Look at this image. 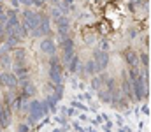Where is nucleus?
<instances>
[{"label":"nucleus","instance_id":"obj_1","mask_svg":"<svg viewBox=\"0 0 151 132\" xmlns=\"http://www.w3.org/2000/svg\"><path fill=\"white\" fill-rule=\"evenodd\" d=\"M49 81L55 83V85L63 83V65H62V60L56 55H53L49 58Z\"/></svg>","mask_w":151,"mask_h":132},{"label":"nucleus","instance_id":"obj_2","mask_svg":"<svg viewBox=\"0 0 151 132\" xmlns=\"http://www.w3.org/2000/svg\"><path fill=\"white\" fill-rule=\"evenodd\" d=\"M32 32V37H46L51 34V23H49V16L44 14V12H39V25L30 30Z\"/></svg>","mask_w":151,"mask_h":132},{"label":"nucleus","instance_id":"obj_3","mask_svg":"<svg viewBox=\"0 0 151 132\" xmlns=\"http://www.w3.org/2000/svg\"><path fill=\"white\" fill-rule=\"evenodd\" d=\"M28 111H30V115H28L27 123H28L30 127L37 125L39 120H40V118H44V116H42V113H40V100H32V99H30V102H28Z\"/></svg>","mask_w":151,"mask_h":132},{"label":"nucleus","instance_id":"obj_4","mask_svg":"<svg viewBox=\"0 0 151 132\" xmlns=\"http://www.w3.org/2000/svg\"><path fill=\"white\" fill-rule=\"evenodd\" d=\"M93 60H95V65H97V72H102L109 65V53L104 51V49H95L93 51Z\"/></svg>","mask_w":151,"mask_h":132},{"label":"nucleus","instance_id":"obj_5","mask_svg":"<svg viewBox=\"0 0 151 132\" xmlns=\"http://www.w3.org/2000/svg\"><path fill=\"white\" fill-rule=\"evenodd\" d=\"M12 122V111H11V106L0 102V127L2 129H7Z\"/></svg>","mask_w":151,"mask_h":132},{"label":"nucleus","instance_id":"obj_6","mask_svg":"<svg viewBox=\"0 0 151 132\" xmlns=\"http://www.w3.org/2000/svg\"><path fill=\"white\" fill-rule=\"evenodd\" d=\"M0 85L4 88L14 90V88L18 87V78H16V74H12V72H2V74H0Z\"/></svg>","mask_w":151,"mask_h":132},{"label":"nucleus","instance_id":"obj_7","mask_svg":"<svg viewBox=\"0 0 151 132\" xmlns=\"http://www.w3.org/2000/svg\"><path fill=\"white\" fill-rule=\"evenodd\" d=\"M23 19H25V23L28 25V28L34 30L39 25V12H34L32 9H25V11H23Z\"/></svg>","mask_w":151,"mask_h":132},{"label":"nucleus","instance_id":"obj_8","mask_svg":"<svg viewBox=\"0 0 151 132\" xmlns=\"http://www.w3.org/2000/svg\"><path fill=\"white\" fill-rule=\"evenodd\" d=\"M56 43L51 39V37H44L42 41H40V51L42 53H46V55H49V56H53V55H56Z\"/></svg>","mask_w":151,"mask_h":132},{"label":"nucleus","instance_id":"obj_9","mask_svg":"<svg viewBox=\"0 0 151 132\" xmlns=\"http://www.w3.org/2000/svg\"><path fill=\"white\" fill-rule=\"evenodd\" d=\"M56 27H58V35H69L70 30V19L63 14H60L56 18Z\"/></svg>","mask_w":151,"mask_h":132},{"label":"nucleus","instance_id":"obj_10","mask_svg":"<svg viewBox=\"0 0 151 132\" xmlns=\"http://www.w3.org/2000/svg\"><path fill=\"white\" fill-rule=\"evenodd\" d=\"M125 56V62L128 63V67H134V65H139V55L134 51V49H125L123 53Z\"/></svg>","mask_w":151,"mask_h":132},{"label":"nucleus","instance_id":"obj_11","mask_svg":"<svg viewBox=\"0 0 151 132\" xmlns=\"http://www.w3.org/2000/svg\"><path fill=\"white\" fill-rule=\"evenodd\" d=\"M121 93L125 95V99L127 100H130V102H134L135 100V97H134V92H132V85H130V79L128 78H125V81H123V85H121Z\"/></svg>","mask_w":151,"mask_h":132},{"label":"nucleus","instance_id":"obj_12","mask_svg":"<svg viewBox=\"0 0 151 132\" xmlns=\"http://www.w3.org/2000/svg\"><path fill=\"white\" fill-rule=\"evenodd\" d=\"M35 93H37V88L32 81H28V83H25L21 87V97H25V99H32Z\"/></svg>","mask_w":151,"mask_h":132},{"label":"nucleus","instance_id":"obj_13","mask_svg":"<svg viewBox=\"0 0 151 132\" xmlns=\"http://www.w3.org/2000/svg\"><path fill=\"white\" fill-rule=\"evenodd\" d=\"M27 63V51L25 48H18L14 51V65H25Z\"/></svg>","mask_w":151,"mask_h":132},{"label":"nucleus","instance_id":"obj_14","mask_svg":"<svg viewBox=\"0 0 151 132\" xmlns=\"http://www.w3.org/2000/svg\"><path fill=\"white\" fill-rule=\"evenodd\" d=\"M62 51H63V55H62V63H69V62H70V58L76 55L74 46H67V48H63Z\"/></svg>","mask_w":151,"mask_h":132},{"label":"nucleus","instance_id":"obj_15","mask_svg":"<svg viewBox=\"0 0 151 132\" xmlns=\"http://www.w3.org/2000/svg\"><path fill=\"white\" fill-rule=\"evenodd\" d=\"M97 93H99V100L102 104H111V92L109 90H106V88L102 90L100 88V90H97Z\"/></svg>","mask_w":151,"mask_h":132},{"label":"nucleus","instance_id":"obj_16","mask_svg":"<svg viewBox=\"0 0 151 132\" xmlns=\"http://www.w3.org/2000/svg\"><path fill=\"white\" fill-rule=\"evenodd\" d=\"M84 72H86L88 76H95V74H97V65H95V60H93V58L84 63Z\"/></svg>","mask_w":151,"mask_h":132},{"label":"nucleus","instance_id":"obj_17","mask_svg":"<svg viewBox=\"0 0 151 132\" xmlns=\"http://www.w3.org/2000/svg\"><path fill=\"white\" fill-rule=\"evenodd\" d=\"M67 65H69V72H70V74H76V71H77V65H79V56H77V55H74Z\"/></svg>","mask_w":151,"mask_h":132},{"label":"nucleus","instance_id":"obj_18","mask_svg":"<svg viewBox=\"0 0 151 132\" xmlns=\"http://www.w3.org/2000/svg\"><path fill=\"white\" fill-rule=\"evenodd\" d=\"M53 90H55L53 97L56 99V102H60V100H62V97H63V83H62V85H55Z\"/></svg>","mask_w":151,"mask_h":132},{"label":"nucleus","instance_id":"obj_19","mask_svg":"<svg viewBox=\"0 0 151 132\" xmlns=\"http://www.w3.org/2000/svg\"><path fill=\"white\" fill-rule=\"evenodd\" d=\"M100 88H104V83H102L100 76H95V78L91 79V90L97 92V90H100Z\"/></svg>","mask_w":151,"mask_h":132},{"label":"nucleus","instance_id":"obj_20","mask_svg":"<svg viewBox=\"0 0 151 132\" xmlns=\"http://www.w3.org/2000/svg\"><path fill=\"white\" fill-rule=\"evenodd\" d=\"M139 63H142L144 67H150V53L148 51H142L139 55Z\"/></svg>","mask_w":151,"mask_h":132},{"label":"nucleus","instance_id":"obj_21","mask_svg":"<svg viewBox=\"0 0 151 132\" xmlns=\"http://www.w3.org/2000/svg\"><path fill=\"white\" fill-rule=\"evenodd\" d=\"M46 102H47V106H49V111L55 113V111H56V104H58L56 99H55L53 95H47V97H46Z\"/></svg>","mask_w":151,"mask_h":132},{"label":"nucleus","instance_id":"obj_22","mask_svg":"<svg viewBox=\"0 0 151 132\" xmlns=\"http://www.w3.org/2000/svg\"><path fill=\"white\" fill-rule=\"evenodd\" d=\"M12 62H11V56L7 55V53H4V55H0V65H4V67H9Z\"/></svg>","mask_w":151,"mask_h":132},{"label":"nucleus","instance_id":"obj_23","mask_svg":"<svg viewBox=\"0 0 151 132\" xmlns=\"http://www.w3.org/2000/svg\"><path fill=\"white\" fill-rule=\"evenodd\" d=\"M65 115H67L69 118H74V116L79 115V111H77L76 107H65Z\"/></svg>","mask_w":151,"mask_h":132},{"label":"nucleus","instance_id":"obj_24","mask_svg":"<svg viewBox=\"0 0 151 132\" xmlns=\"http://www.w3.org/2000/svg\"><path fill=\"white\" fill-rule=\"evenodd\" d=\"M40 113H42V116H47V115H49V106H47L46 100L40 102Z\"/></svg>","mask_w":151,"mask_h":132},{"label":"nucleus","instance_id":"obj_25","mask_svg":"<svg viewBox=\"0 0 151 132\" xmlns=\"http://www.w3.org/2000/svg\"><path fill=\"white\" fill-rule=\"evenodd\" d=\"M70 104H72V107H76V109H81V111H88V107H86L84 104H81L79 100H72Z\"/></svg>","mask_w":151,"mask_h":132},{"label":"nucleus","instance_id":"obj_26","mask_svg":"<svg viewBox=\"0 0 151 132\" xmlns=\"http://www.w3.org/2000/svg\"><path fill=\"white\" fill-rule=\"evenodd\" d=\"M60 4H62V5H65V7H69V9H74V5H72V4H74V0H62Z\"/></svg>","mask_w":151,"mask_h":132},{"label":"nucleus","instance_id":"obj_27","mask_svg":"<svg viewBox=\"0 0 151 132\" xmlns=\"http://www.w3.org/2000/svg\"><path fill=\"white\" fill-rule=\"evenodd\" d=\"M60 14H62V12H60V9H58V5H56V7H53V9H51V16H53V18H58V16H60Z\"/></svg>","mask_w":151,"mask_h":132},{"label":"nucleus","instance_id":"obj_28","mask_svg":"<svg viewBox=\"0 0 151 132\" xmlns=\"http://www.w3.org/2000/svg\"><path fill=\"white\" fill-rule=\"evenodd\" d=\"M79 99H84V100H88V102H91V93H90V92H84L83 95H79Z\"/></svg>","mask_w":151,"mask_h":132},{"label":"nucleus","instance_id":"obj_29","mask_svg":"<svg viewBox=\"0 0 151 132\" xmlns=\"http://www.w3.org/2000/svg\"><path fill=\"white\" fill-rule=\"evenodd\" d=\"M142 115L144 116H150V104L148 102H144V106H142Z\"/></svg>","mask_w":151,"mask_h":132},{"label":"nucleus","instance_id":"obj_30","mask_svg":"<svg viewBox=\"0 0 151 132\" xmlns=\"http://www.w3.org/2000/svg\"><path fill=\"white\" fill-rule=\"evenodd\" d=\"M18 131H21V132L30 131V125H28V123H21V125H18Z\"/></svg>","mask_w":151,"mask_h":132},{"label":"nucleus","instance_id":"obj_31","mask_svg":"<svg viewBox=\"0 0 151 132\" xmlns=\"http://www.w3.org/2000/svg\"><path fill=\"white\" fill-rule=\"evenodd\" d=\"M46 2H47V0H32V5H35V7H42Z\"/></svg>","mask_w":151,"mask_h":132},{"label":"nucleus","instance_id":"obj_32","mask_svg":"<svg viewBox=\"0 0 151 132\" xmlns=\"http://www.w3.org/2000/svg\"><path fill=\"white\" fill-rule=\"evenodd\" d=\"M113 129V122L111 120H106V125L102 127V131H111Z\"/></svg>","mask_w":151,"mask_h":132},{"label":"nucleus","instance_id":"obj_33","mask_svg":"<svg viewBox=\"0 0 151 132\" xmlns=\"http://www.w3.org/2000/svg\"><path fill=\"white\" fill-rule=\"evenodd\" d=\"M84 43L86 44H93L95 43V37H93V35H86V37H84Z\"/></svg>","mask_w":151,"mask_h":132},{"label":"nucleus","instance_id":"obj_34","mask_svg":"<svg viewBox=\"0 0 151 132\" xmlns=\"http://www.w3.org/2000/svg\"><path fill=\"white\" fill-rule=\"evenodd\" d=\"M99 49H104V51H107V49H109V43H107V41H102Z\"/></svg>","mask_w":151,"mask_h":132},{"label":"nucleus","instance_id":"obj_35","mask_svg":"<svg viewBox=\"0 0 151 132\" xmlns=\"http://www.w3.org/2000/svg\"><path fill=\"white\" fill-rule=\"evenodd\" d=\"M72 127H74L76 131H83V127H81V123H79V122H72Z\"/></svg>","mask_w":151,"mask_h":132},{"label":"nucleus","instance_id":"obj_36","mask_svg":"<svg viewBox=\"0 0 151 132\" xmlns=\"http://www.w3.org/2000/svg\"><path fill=\"white\" fill-rule=\"evenodd\" d=\"M116 123H118V127H121L125 122H123V118H121V116H118V118H116Z\"/></svg>","mask_w":151,"mask_h":132},{"label":"nucleus","instance_id":"obj_37","mask_svg":"<svg viewBox=\"0 0 151 132\" xmlns=\"http://www.w3.org/2000/svg\"><path fill=\"white\" fill-rule=\"evenodd\" d=\"M77 116H79V120H83V122H84V120H88V116H86V115H84V113H79V115H77Z\"/></svg>","mask_w":151,"mask_h":132},{"label":"nucleus","instance_id":"obj_38","mask_svg":"<svg viewBox=\"0 0 151 132\" xmlns=\"http://www.w3.org/2000/svg\"><path fill=\"white\" fill-rule=\"evenodd\" d=\"M135 35H137V32H135V30H130V39H134Z\"/></svg>","mask_w":151,"mask_h":132},{"label":"nucleus","instance_id":"obj_39","mask_svg":"<svg viewBox=\"0 0 151 132\" xmlns=\"http://www.w3.org/2000/svg\"><path fill=\"white\" fill-rule=\"evenodd\" d=\"M12 5H16V7H18V5H19V0H12Z\"/></svg>","mask_w":151,"mask_h":132},{"label":"nucleus","instance_id":"obj_40","mask_svg":"<svg viewBox=\"0 0 151 132\" xmlns=\"http://www.w3.org/2000/svg\"><path fill=\"white\" fill-rule=\"evenodd\" d=\"M49 2H51V4H55V5H56V4H60V2H62V0H49Z\"/></svg>","mask_w":151,"mask_h":132},{"label":"nucleus","instance_id":"obj_41","mask_svg":"<svg viewBox=\"0 0 151 132\" xmlns=\"http://www.w3.org/2000/svg\"><path fill=\"white\" fill-rule=\"evenodd\" d=\"M0 131H2V127H0Z\"/></svg>","mask_w":151,"mask_h":132}]
</instances>
